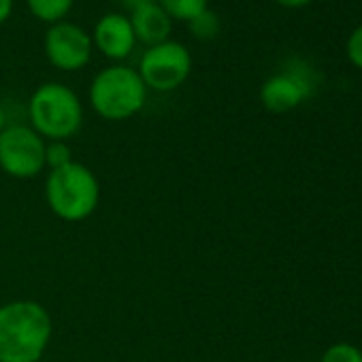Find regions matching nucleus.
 <instances>
[{"label":"nucleus","instance_id":"obj_7","mask_svg":"<svg viewBox=\"0 0 362 362\" xmlns=\"http://www.w3.org/2000/svg\"><path fill=\"white\" fill-rule=\"evenodd\" d=\"M47 141L26 124H7L0 132V170L13 179H35L45 168Z\"/></svg>","mask_w":362,"mask_h":362},{"label":"nucleus","instance_id":"obj_20","mask_svg":"<svg viewBox=\"0 0 362 362\" xmlns=\"http://www.w3.org/2000/svg\"><path fill=\"white\" fill-rule=\"evenodd\" d=\"M5 126H7V113H5L3 105H0V132L5 130Z\"/></svg>","mask_w":362,"mask_h":362},{"label":"nucleus","instance_id":"obj_2","mask_svg":"<svg viewBox=\"0 0 362 362\" xmlns=\"http://www.w3.org/2000/svg\"><path fill=\"white\" fill-rule=\"evenodd\" d=\"M45 203L62 222L88 220L100 203V184L94 170L77 160L49 170L45 179Z\"/></svg>","mask_w":362,"mask_h":362},{"label":"nucleus","instance_id":"obj_16","mask_svg":"<svg viewBox=\"0 0 362 362\" xmlns=\"http://www.w3.org/2000/svg\"><path fill=\"white\" fill-rule=\"evenodd\" d=\"M345 56H347V60H349L351 66H356L358 71H362V24H358L351 30V35L347 37Z\"/></svg>","mask_w":362,"mask_h":362},{"label":"nucleus","instance_id":"obj_8","mask_svg":"<svg viewBox=\"0 0 362 362\" xmlns=\"http://www.w3.org/2000/svg\"><path fill=\"white\" fill-rule=\"evenodd\" d=\"M43 49L47 62L64 73H75L88 66L92 60V37L86 28L73 22L52 24L43 39Z\"/></svg>","mask_w":362,"mask_h":362},{"label":"nucleus","instance_id":"obj_10","mask_svg":"<svg viewBox=\"0 0 362 362\" xmlns=\"http://www.w3.org/2000/svg\"><path fill=\"white\" fill-rule=\"evenodd\" d=\"M136 43H143L147 47L160 45L170 39L173 33V20L166 16V11L156 3H147L143 7H136L128 16Z\"/></svg>","mask_w":362,"mask_h":362},{"label":"nucleus","instance_id":"obj_9","mask_svg":"<svg viewBox=\"0 0 362 362\" xmlns=\"http://www.w3.org/2000/svg\"><path fill=\"white\" fill-rule=\"evenodd\" d=\"M90 37H92L94 49H98L105 58L117 64H122V60H126L136 47V37H134L128 16L117 13V11L103 16L96 22Z\"/></svg>","mask_w":362,"mask_h":362},{"label":"nucleus","instance_id":"obj_13","mask_svg":"<svg viewBox=\"0 0 362 362\" xmlns=\"http://www.w3.org/2000/svg\"><path fill=\"white\" fill-rule=\"evenodd\" d=\"M190 26V33L194 39L199 41H211L220 35L222 30V24H220V16L211 9H205L201 16H197L194 20L188 22Z\"/></svg>","mask_w":362,"mask_h":362},{"label":"nucleus","instance_id":"obj_4","mask_svg":"<svg viewBox=\"0 0 362 362\" xmlns=\"http://www.w3.org/2000/svg\"><path fill=\"white\" fill-rule=\"evenodd\" d=\"M30 128L45 141H66L81 130L83 105L75 90L49 81L39 86L28 100Z\"/></svg>","mask_w":362,"mask_h":362},{"label":"nucleus","instance_id":"obj_1","mask_svg":"<svg viewBox=\"0 0 362 362\" xmlns=\"http://www.w3.org/2000/svg\"><path fill=\"white\" fill-rule=\"evenodd\" d=\"M54 337L49 311L37 300L0 305V362H41Z\"/></svg>","mask_w":362,"mask_h":362},{"label":"nucleus","instance_id":"obj_19","mask_svg":"<svg viewBox=\"0 0 362 362\" xmlns=\"http://www.w3.org/2000/svg\"><path fill=\"white\" fill-rule=\"evenodd\" d=\"M119 3H122L128 11H132V9H136V7H143V5H147V3H153V0H119Z\"/></svg>","mask_w":362,"mask_h":362},{"label":"nucleus","instance_id":"obj_12","mask_svg":"<svg viewBox=\"0 0 362 362\" xmlns=\"http://www.w3.org/2000/svg\"><path fill=\"white\" fill-rule=\"evenodd\" d=\"M173 22H190L209 9V0H156Z\"/></svg>","mask_w":362,"mask_h":362},{"label":"nucleus","instance_id":"obj_3","mask_svg":"<svg viewBox=\"0 0 362 362\" xmlns=\"http://www.w3.org/2000/svg\"><path fill=\"white\" fill-rule=\"evenodd\" d=\"M147 88L136 69L111 64L98 71L90 83L92 111L107 122H124L141 113L147 103Z\"/></svg>","mask_w":362,"mask_h":362},{"label":"nucleus","instance_id":"obj_17","mask_svg":"<svg viewBox=\"0 0 362 362\" xmlns=\"http://www.w3.org/2000/svg\"><path fill=\"white\" fill-rule=\"evenodd\" d=\"M273 3L284 7V9H303L309 3H313V0H273Z\"/></svg>","mask_w":362,"mask_h":362},{"label":"nucleus","instance_id":"obj_15","mask_svg":"<svg viewBox=\"0 0 362 362\" xmlns=\"http://www.w3.org/2000/svg\"><path fill=\"white\" fill-rule=\"evenodd\" d=\"M320 362H362V351L351 343H334L322 354Z\"/></svg>","mask_w":362,"mask_h":362},{"label":"nucleus","instance_id":"obj_5","mask_svg":"<svg viewBox=\"0 0 362 362\" xmlns=\"http://www.w3.org/2000/svg\"><path fill=\"white\" fill-rule=\"evenodd\" d=\"M320 83V75L311 62L290 58L281 71L271 75L260 88V103L271 113H288L309 100Z\"/></svg>","mask_w":362,"mask_h":362},{"label":"nucleus","instance_id":"obj_14","mask_svg":"<svg viewBox=\"0 0 362 362\" xmlns=\"http://www.w3.org/2000/svg\"><path fill=\"white\" fill-rule=\"evenodd\" d=\"M73 162V149L66 141H47L45 145V166L49 170L62 168Z\"/></svg>","mask_w":362,"mask_h":362},{"label":"nucleus","instance_id":"obj_18","mask_svg":"<svg viewBox=\"0 0 362 362\" xmlns=\"http://www.w3.org/2000/svg\"><path fill=\"white\" fill-rule=\"evenodd\" d=\"M13 3H16V0H0V24H5L11 18Z\"/></svg>","mask_w":362,"mask_h":362},{"label":"nucleus","instance_id":"obj_11","mask_svg":"<svg viewBox=\"0 0 362 362\" xmlns=\"http://www.w3.org/2000/svg\"><path fill=\"white\" fill-rule=\"evenodd\" d=\"M28 5V11L45 22V24H58V22H64L66 16L71 13L75 0H26Z\"/></svg>","mask_w":362,"mask_h":362},{"label":"nucleus","instance_id":"obj_6","mask_svg":"<svg viewBox=\"0 0 362 362\" xmlns=\"http://www.w3.org/2000/svg\"><path fill=\"white\" fill-rule=\"evenodd\" d=\"M139 75L147 90L173 92L181 88L192 73V54L179 41H164L147 47L139 62Z\"/></svg>","mask_w":362,"mask_h":362}]
</instances>
